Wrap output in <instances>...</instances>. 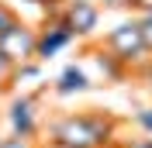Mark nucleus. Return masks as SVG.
Instances as JSON below:
<instances>
[{
    "label": "nucleus",
    "instance_id": "1",
    "mask_svg": "<svg viewBox=\"0 0 152 148\" xmlns=\"http://www.w3.org/2000/svg\"><path fill=\"white\" fill-rule=\"evenodd\" d=\"M114 138H118V120L100 110L66 114L56 124H48L52 148H111Z\"/></svg>",
    "mask_w": 152,
    "mask_h": 148
},
{
    "label": "nucleus",
    "instance_id": "2",
    "mask_svg": "<svg viewBox=\"0 0 152 148\" xmlns=\"http://www.w3.org/2000/svg\"><path fill=\"white\" fill-rule=\"evenodd\" d=\"M104 48L111 55H118L128 69H142L149 62V48L142 41V28H138V21H121L118 28H111L104 35Z\"/></svg>",
    "mask_w": 152,
    "mask_h": 148
},
{
    "label": "nucleus",
    "instance_id": "3",
    "mask_svg": "<svg viewBox=\"0 0 152 148\" xmlns=\"http://www.w3.org/2000/svg\"><path fill=\"white\" fill-rule=\"evenodd\" d=\"M73 41H76V35H73V28L66 24L62 10L45 14V24H42V31H38V52H35V59L38 62H48V59H56L66 45H73Z\"/></svg>",
    "mask_w": 152,
    "mask_h": 148
},
{
    "label": "nucleus",
    "instance_id": "4",
    "mask_svg": "<svg viewBox=\"0 0 152 148\" xmlns=\"http://www.w3.org/2000/svg\"><path fill=\"white\" fill-rule=\"evenodd\" d=\"M0 52L10 59V65L18 69L24 62H35V52H38V31L24 21H18L10 31L0 35Z\"/></svg>",
    "mask_w": 152,
    "mask_h": 148
},
{
    "label": "nucleus",
    "instance_id": "5",
    "mask_svg": "<svg viewBox=\"0 0 152 148\" xmlns=\"http://www.w3.org/2000/svg\"><path fill=\"white\" fill-rule=\"evenodd\" d=\"M62 17H66V24L73 28L76 38H90L100 24V7H97V0H66Z\"/></svg>",
    "mask_w": 152,
    "mask_h": 148
},
{
    "label": "nucleus",
    "instance_id": "6",
    "mask_svg": "<svg viewBox=\"0 0 152 148\" xmlns=\"http://www.w3.org/2000/svg\"><path fill=\"white\" fill-rule=\"evenodd\" d=\"M7 120H10L14 138L31 141L38 131V96H14L7 107Z\"/></svg>",
    "mask_w": 152,
    "mask_h": 148
},
{
    "label": "nucleus",
    "instance_id": "7",
    "mask_svg": "<svg viewBox=\"0 0 152 148\" xmlns=\"http://www.w3.org/2000/svg\"><path fill=\"white\" fill-rule=\"evenodd\" d=\"M90 86H94V83H90V76H86L80 65H66V69L59 73V79H56L52 90H56L59 96H73V93H86Z\"/></svg>",
    "mask_w": 152,
    "mask_h": 148
},
{
    "label": "nucleus",
    "instance_id": "8",
    "mask_svg": "<svg viewBox=\"0 0 152 148\" xmlns=\"http://www.w3.org/2000/svg\"><path fill=\"white\" fill-rule=\"evenodd\" d=\"M94 62H97V69L104 73V79H107V83H121L124 76H128V65H124V62H121V59H118V55H111V52H107L104 45L97 48Z\"/></svg>",
    "mask_w": 152,
    "mask_h": 148
},
{
    "label": "nucleus",
    "instance_id": "9",
    "mask_svg": "<svg viewBox=\"0 0 152 148\" xmlns=\"http://www.w3.org/2000/svg\"><path fill=\"white\" fill-rule=\"evenodd\" d=\"M138 28H142V41H145V48H149V55H152V10L149 14H138Z\"/></svg>",
    "mask_w": 152,
    "mask_h": 148
},
{
    "label": "nucleus",
    "instance_id": "10",
    "mask_svg": "<svg viewBox=\"0 0 152 148\" xmlns=\"http://www.w3.org/2000/svg\"><path fill=\"white\" fill-rule=\"evenodd\" d=\"M38 76H42L38 59H35V62H24V65H18V69H14V79H38Z\"/></svg>",
    "mask_w": 152,
    "mask_h": 148
},
{
    "label": "nucleus",
    "instance_id": "11",
    "mask_svg": "<svg viewBox=\"0 0 152 148\" xmlns=\"http://www.w3.org/2000/svg\"><path fill=\"white\" fill-rule=\"evenodd\" d=\"M18 14H14V7H7V4H0V35H4V31H10L14 28V24H18Z\"/></svg>",
    "mask_w": 152,
    "mask_h": 148
},
{
    "label": "nucleus",
    "instance_id": "12",
    "mask_svg": "<svg viewBox=\"0 0 152 148\" xmlns=\"http://www.w3.org/2000/svg\"><path fill=\"white\" fill-rule=\"evenodd\" d=\"M14 83V65H10V59L0 52V86H10Z\"/></svg>",
    "mask_w": 152,
    "mask_h": 148
},
{
    "label": "nucleus",
    "instance_id": "13",
    "mask_svg": "<svg viewBox=\"0 0 152 148\" xmlns=\"http://www.w3.org/2000/svg\"><path fill=\"white\" fill-rule=\"evenodd\" d=\"M135 120H138V128L145 131V134H152V107H145V110L135 114Z\"/></svg>",
    "mask_w": 152,
    "mask_h": 148
},
{
    "label": "nucleus",
    "instance_id": "14",
    "mask_svg": "<svg viewBox=\"0 0 152 148\" xmlns=\"http://www.w3.org/2000/svg\"><path fill=\"white\" fill-rule=\"evenodd\" d=\"M28 4H35V7H42L45 14H56V10H62V4H66V0H28Z\"/></svg>",
    "mask_w": 152,
    "mask_h": 148
},
{
    "label": "nucleus",
    "instance_id": "15",
    "mask_svg": "<svg viewBox=\"0 0 152 148\" xmlns=\"http://www.w3.org/2000/svg\"><path fill=\"white\" fill-rule=\"evenodd\" d=\"M0 148H31V141H24V138H0Z\"/></svg>",
    "mask_w": 152,
    "mask_h": 148
},
{
    "label": "nucleus",
    "instance_id": "16",
    "mask_svg": "<svg viewBox=\"0 0 152 148\" xmlns=\"http://www.w3.org/2000/svg\"><path fill=\"white\" fill-rule=\"evenodd\" d=\"M128 7H135L138 14H149V10H152V0H128Z\"/></svg>",
    "mask_w": 152,
    "mask_h": 148
},
{
    "label": "nucleus",
    "instance_id": "17",
    "mask_svg": "<svg viewBox=\"0 0 152 148\" xmlns=\"http://www.w3.org/2000/svg\"><path fill=\"white\" fill-rule=\"evenodd\" d=\"M138 73H142V79H145V86H149V90H152V59H149V62L142 65V69H138Z\"/></svg>",
    "mask_w": 152,
    "mask_h": 148
},
{
    "label": "nucleus",
    "instance_id": "18",
    "mask_svg": "<svg viewBox=\"0 0 152 148\" xmlns=\"http://www.w3.org/2000/svg\"><path fill=\"white\" fill-rule=\"evenodd\" d=\"M100 4H104V7H128V0H97V7H100Z\"/></svg>",
    "mask_w": 152,
    "mask_h": 148
},
{
    "label": "nucleus",
    "instance_id": "19",
    "mask_svg": "<svg viewBox=\"0 0 152 148\" xmlns=\"http://www.w3.org/2000/svg\"><path fill=\"white\" fill-rule=\"evenodd\" d=\"M118 148H145V138H138V141H124V145H118Z\"/></svg>",
    "mask_w": 152,
    "mask_h": 148
},
{
    "label": "nucleus",
    "instance_id": "20",
    "mask_svg": "<svg viewBox=\"0 0 152 148\" xmlns=\"http://www.w3.org/2000/svg\"><path fill=\"white\" fill-rule=\"evenodd\" d=\"M145 148H152V138H145Z\"/></svg>",
    "mask_w": 152,
    "mask_h": 148
},
{
    "label": "nucleus",
    "instance_id": "21",
    "mask_svg": "<svg viewBox=\"0 0 152 148\" xmlns=\"http://www.w3.org/2000/svg\"><path fill=\"white\" fill-rule=\"evenodd\" d=\"M4 90H7V86H0V93H4Z\"/></svg>",
    "mask_w": 152,
    "mask_h": 148
}]
</instances>
